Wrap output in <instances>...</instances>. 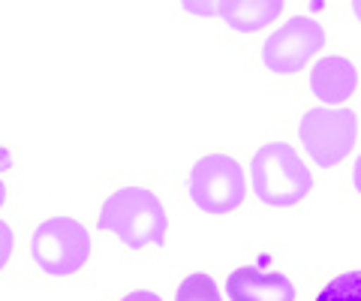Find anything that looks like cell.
I'll use <instances>...</instances> for the list:
<instances>
[{"mask_svg": "<svg viewBox=\"0 0 361 301\" xmlns=\"http://www.w3.org/2000/svg\"><path fill=\"white\" fill-rule=\"evenodd\" d=\"M166 226L169 220L163 202L145 187H123V190L111 193L99 211V229L115 232L133 250L148 247V244H163Z\"/></svg>", "mask_w": 361, "mask_h": 301, "instance_id": "obj_1", "label": "cell"}, {"mask_svg": "<svg viewBox=\"0 0 361 301\" xmlns=\"http://www.w3.org/2000/svg\"><path fill=\"white\" fill-rule=\"evenodd\" d=\"M253 193L265 205L289 208L313 190V175L301 157L283 142L262 145L253 154Z\"/></svg>", "mask_w": 361, "mask_h": 301, "instance_id": "obj_2", "label": "cell"}, {"mask_svg": "<svg viewBox=\"0 0 361 301\" xmlns=\"http://www.w3.org/2000/svg\"><path fill=\"white\" fill-rule=\"evenodd\" d=\"M30 253L42 271L58 277L75 274L90 256V235L73 217H51L33 232Z\"/></svg>", "mask_w": 361, "mask_h": 301, "instance_id": "obj_3", "label": "cell"}, {"mask_svg": "<svg viewBox=\"0 0 361 301\" xmlns=\"http://www.w3.org/2000/svg\"><path fill=\"white\" fill-rule=\"evenodd\" d=\"M301 145L319 166H337L349 157L358 136V118L349 109H310L298 127Z\"/></svg>", "mask_w": 361, "mask_h": 301, "instance_id": "obj_4", "label": "cell"}, {"mask_svg": "<svg viewBox=\"0 0 361 301\" xmlns=\"http://www.w3.org/2000/svg\"><path fill=\"white\" fill-rule=\"evenodd\" d=\"M247 181L241 166L226 154H208L190 175V196L205 214H229L244 202Z\"/></svg>", "mask_w": 361, "mask_h": 301, "instance_id": "obj_5", "label": "cell"}, {"mask_svg": "<svg viewBox=\"0 0 361 301\" xmlns=\"http://www.w3.org/2000/svg\"><path fill=\"white\" fill-rule=\"evenodd\" d=\"M322 46H325V30L319 21H313L307 16H295L277 33L268 37L262 58L268 63V70L286 75V73H298Z\"/></svg>", "mask_w": 361, "mask_h": 301, "instance_id": "obj_6", "label": "cell"}, {"mask_svg": "<svg viewBox=\"0 0 361 301\" xmlns=\"http://www.w3.org/2000/svg\"><path fill=\"white\" fill-rule=\"evenodd\" d=\"M232 301H295V286L283 274L262 269H238L229 274Z\"/></svg>", "mask_w": 361, "mask_h": 301, "instance_id": "obj_7", "label": "cell"}, {"mask_svg": "<svg viewBox=\"0 0 361 301\" xmlns=\"http://www.w3.org/2000/svg\"><path fill=\"white\" fill-rule=\"evenodd\" d=\"M358 73L355 63L346 58H322L310 70V87L325 106H341L355 94Z\"/></svg>", "mask_w": 361, "mask_h": 301, "instance_id": "obj_8", "label": "cell"}, {"mask_svg": "<svg viewBox=\"0 0 361 301\" xmlns=\"http://www.w3.org/2000/svg\"><path fill=\"white\" fill-rule=\"evenodd\" d=\"M196 13H208V16H223L235 30L253 33L271 25L280 13L283 4L280 0H229V4H214V6H190Z\"/></svg>", "mask_w": 361, "mask_h": 301, "instance_id": "obj_9", "label": "cell"}, {"mask_svg": "<svg viewBox=\"0 0 361 301\" xmlns=\"http://www.w3.org/2000/svg\"><path fill=\"white\" fill-rule=\"evenodd\" d=\"M175 301H223L217 283L211 281L208 274H190L184 283H180Z\"/></svg>", "mask_w": 361, "mask_h": 301, "instance_id": "obj_10", "label": "cell"}, {"mask_svg": "<svg viewBox=\"0 0 361 301\" xmlns=\"http://www.w3.org/2000/svg\"><path fill=\"white\" fill-rule=\"evenodd\" d=\"M316 301H361V271L343 274V277H337V281H331Z\"/></svg>", "mask_w": 361, "mask_h": 301, "instance_id": "obj_11", "label": "cell"}, {"mask_svg": "<svg viewBox=\"0 0 361 301\" xmlns=\"http://www.w3.org/2000/svg\"><path fill=\"white\" fill-rule=\"evenodd\" d=\"M13 247H16V238H13V229H9V223L0 220V269L9 262V256H13Z\"/></svg>", "mask_w": 361, "mask_h": 301, "instance_id": "obj_12", "label": "cell"}, {"mask_svg": "<svg viewBox=\"0 0 361 301\" xmlns=\"http://www.w3.org/2000/svg\"><path fill=\"white\" fill-rule=\"evenodd\" d=\"M121 301H163V298L154 295V293H130V295H123Z\"/></svg>", "mask_w": 361, "mask_h": 301, "instance_id": "obj_13", "label": "cell"}, {"mask_svg": "<svg viewBox=\"0 0 361 301\" xmlns=\"http://www.w3.org/2000/svg\"><path fill=\"white\" fill-rule=\"evenodd\" d=\"M353 181H355V190L361 193V157L355 160V172H353Z\"/></svg>", "mask_w": 361, "mask_h": 301, "instance_id": "obj_14", "label": "cell"}, {"mask_svg": "<svg viewBox=\"0 0 361 301\" xmlns=\"http://www.w3.org/2000/svg\"><path fill=\"white\" fill-rule=\"evenodd\" d=\"M6 202V187H4V181H0V205Z\"/></svg>", "mask_w": 361, "mask_h": 301, "instance_id": "obj_15", "label": "cell"}, {"mask_svg": "<svg viewBox=\"0 0 361 301\" xmlns=\"http://www.w3.org/2000/svg\"><path fill=\"white\" fill-rule=\"evenodd\" d=\"M353 9H355V16L361 18V0H355V4H353Z\"/></svg>", "mask_w": 361, "mask_h": 301, "instance_id": "obj_16", "label": "cell"}]
</instances>
